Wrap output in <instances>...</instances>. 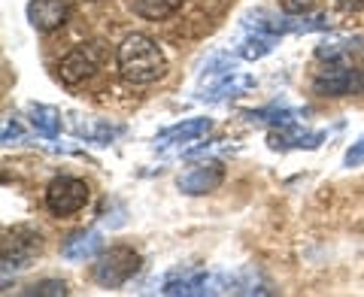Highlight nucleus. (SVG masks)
<instances>
[{"label": "nucleus", "mask_w": 364, "mask_h": 297, "mask_svg": "<svg viewBox=\"0 0 364 297\" xmlns=\"http://www.w3.org/2000/svg\"><path fill=\"white\" fill-rule=\"evenodd\" d=\"M116 64H119V73L128 79L131 85H152L167 70L164 52L158 49V43L152 37H146V33H131V37L122 40L119 52H116Z\"/></svg>", "instance_id": "f257e3e1"}, {"label": "nucleus", "mask_w": 364, "mask_h": 297, "mask_svg": "<svg viewBox=\"0 0 364 297\" xmlns=\"http://www.w3.org/2000/svg\"><path fill=\"white\" fill-rule=\"evenodd\" d=\"M109 58V49H107V43H100V40H91V43H79L76 49H70L64 55V61L58 67V73L67 85H79V82H85V79L95 76L100 67L107 64Z\"/></svg>", "instance_id": "f03ea898"}, {"label": "nucleus", "mask_w": 364, "mask_h": 297, "mask_svg": "<svg viewBox=\"0 0 364 297\" xmlns=\"http://www.w3.org/2000/svg\"><path fill=\"white\" fill-rule=\"evenodd\" d=\"M136 270H140V255H136L131 246H112L97 258L95 279L104 285V288H119Z\"/></svg>", "instance_id": "7ed1b4c3"}, {"label": "nucleus", "mask_w": 364, "mask_h": 297, "mask_svg": "<svg viewBox=\"0 0 364 297\" xmlns=\"http://www.w3.org/2000/svg\"><path fill=\"white\" fill-rule=\"evenodd\" d=\"M43 249L40 231H33L31 225H16L4 231V270H21L28 267Z\"/></svg>", "instance_id": "20e7f679"}, {"label": "nucleus", "mask_w": 364, "mask_h": 297, "mask_svg": "<svg viewBox=\"0 0 364 297\" xmlns=\"http://www.w3.org/2000/svg\"><path fill=\"white\" fill-rule=\"evenodd\" d=\"M85 203H88V185L76 176H58L46 188V207H49V212L61 215V219L76 215Z\"/></svg>", "instance_id": "39448f33"}, {"label": "nucleus", "mask_w": 364, "mask_h": 297, "mask_svg": "<svg viewBox=\"0 0 364 297\" xmlns=\"http://www.w3.org/2000/svg\"><path fill=\"white\" fill-rule=\"evenodd\" d=\"M313 88L318 94H331V97H340V94H349V91L358 88V70H352V67L343 61V58H334L328 61L325 70H318Z\"/></svg>", "instance_id": "423d86ee"}, {"label": "nucleus", "mask_w": 364, "mask_h": 297, "mask_svg": "<svg viewBox=\"0 0 364 297\" xmlns=\"http://www.w3.org/2000/svg\"><path fill=\"white\" fill-rule=\"evenodd\" d=\"M67 16H70L67 0H31L28 4V21L40 33H52V31L64 28Z\"/></svg>", "instance_id": "0eeeda50"}, {"label": "nucleus", "mask_w": 364, "mask_h": 297, "mask_svg": "<svg viewBox=\"0 0 364 297\" xmlns=\"http://www.w3.org/2000/svg\"><path fill=\"white\" fill-rule=\"evenodd\" d=\"M225 179V167L219 161H203L198 167H191L186 176H179V188L186 194H207L215 191Z\"/></svg>", "instance_id": "6e6552de"}, {"label": "nucleus", "mask_w": 364, "mask_h": 297, "mask_svg": "<svg viewBox=\"0 0 364 297\" xmlns=\"http://www.w3.org/2000/svg\"><path fill=\"white\" fill-rule=\"evenodd\" d=\"M210 119H188L182 124H173V128H167L158 134V146H182V143H198L203 134H210Z\"/></svg>", "instance_id": "1a4fd4ad"}, {"label": "nucleus", "mask_w": 364, "mask_h": 297, "mask_svg": "<svg viewBox=\"0 0 364 297\" xmlns=\"http://www.w3.org/2000/svg\"><path fill=\"white\" fill-rule=\"evenodd\" d=\"M64 258L70 261H88L100 252V234L97 231H76L70 234V239L64 243Z\"/></svg>", "instance_id": "9d476101"}, {"label": "nucleus", "mask_w": 364, "mask_h": 297, "mask_svg": "<svg viewBox=\"0 0 364 297\" xmlns=\"http://www.w3.org/2000/svg\"><path fill=\"white\" fill-rule=\"evenodd\" d=\"M318 143H322V134H310V131H298L291 128V124H286V128L279 131H270V148H316Z\"/></svg>", "instance_id": "9b49d317"}, {"label": "nucleus", "mask_w": 364, "mask_h": 297, "mask_svg": "<svg viewBox=\"0 0 364 297\" xmlns=\"http://www.w3.org/2000/svg\"><path fill=\"white\" fill-rule=\"evenodd\" d=\"M207 291V276L200 270L195 273H186V276H170L164 285V294H203Z\"/></svg>", "instance_id": "f8f14e48"}, {"label": "nucleus", "mask_w": 364, "mask_h": 297, "mask_svg": "<svg viewBox=\"0 0 364 297\" xmlns=\"http://www.w3.org/2000/svg\"><path fill=\"white\" fill-rule=\"evenodd\" d=\"M179 6H182V0H134L136 16H143V18H149V21L170 18Z\"/></svg>", "instance_id": "ddd939ff"}, {"label": "nucleus", "mask_w": 364, "mask_h": 297, "mask_svg": "<svg viewBox=\"0 0 364 297\" xmlns=\"http://www.w3.org/2000/svg\"><path fill=\"white\" fill-rule=\"evenodd\" d=\"M31 124L43 136H55L61 131V116L52 107H31Z\"/></svg>", "instance_id": "4468645a"}, {"label": "nucleus", "mask_w": 364, "mask_h": 297, "mask_svg": "<svg viewBox=\"0 0 364 297\" xmlns=\"http://www.w3.org/2000/svg\"><path fill=\"white\" fill-rule=\"evenodd\" d=\"M273 43H277V37L273 33H264V31H255V37H249L246 43H243V49H240V55L243 58H261V55H267L270 49H273Z\"/></svg>", "instance_id": "2eb2a0df"}, {"label": "nucleus", "mask_w": 364, "mask_h": 297, "mask_svg": "<svg viewBox=\"0 0 364 297\" xmlns=\"http://www.w3.org/2000/svg\"><path fill=\"white\" fill-rule=\"evenodd\" d=\"M28 294H52V297H61V294H67V285L61 279H46L40 285H33Z\"/></svg>", "instance_id": "dca6fc26"}, {"label": "nucleus", "mask_w": 364, "mask_h": 297, "mask_svg": "<svg viewBox=\"0 0 364 297\" xmlns=\"http://www.w3.org/2000/svg\"><path fill=\"white\" fill-rule=\"evenodd\" d=\"M316 0H279V6H282V13H289V16H304V13H310Z\"/></svg>", "instance_id": "f3484780"}, {"label": "nucleus", "mask_w": 364, "mask_h": 297, "mask_svg": "<svg viewBox=\"0 0 364 297\" xmlns=\"http://www.w3.org/2000/svg\"><path fill=\"white\" fill-rule=\"evenodd\" d=\"M343 161H346V167H358V164H364V136H361L358 143H352V146H349V152H346Z\"/></svg>", "instance_id": "a211bd4d"}, {"label": "nucleus", "mask_w": 364, "mask_h": 297, "mask_svg": "<svg viewBox=\"0 0 364 297\" xmlns=\"http://www.w3.org/2000/svg\"><path fill=\"white\" fill-rule=\"evenodd\" d=\"M337 6L343 9V13H358V9L364 6V0H337Z\"/></svg>", "instance_id": "6ab92c4d"}]
</instances>
